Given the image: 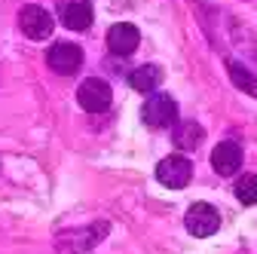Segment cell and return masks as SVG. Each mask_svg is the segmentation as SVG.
Listing matches in <instances>:
<instances>
[{
	"label": "cell",
	"mask_w": 257,
	"mask_h": 254,
	"mask_svg": "<svg viewBox=\"0 0 257 254\" xmlns=\"http://www.w3.org/2000/svg\"><path fill=\"white\" fill-rule=\"evenodd\" d=\"M110 233V224L107 220H98L92 227H83V230H61L55 236V251L58 254H86L98 245L104 236Z\"/></svg>",
	"instance_id": "cell-1"
},
{
	"label": "cell",
	"mask_w": 257,
	"mask_h": 254,
	"mask_svg": "<svg viewBox=\"0 0 257 254\" xmlns=\"http://www.w3.org/2000/svg\"><path fill=\"white\" fill-rule=\"evenodd\" d=\"M141 122L150 125V129H169V125L178 122V104L172 95L153 92L150 98L141 104Z\"/></svg>",
	"instance_id": "cell-2"
},
{
	"label": "cell",
	"mask_w": 257,
	"mask_h": 254,
	"mask_svg": "<svg viewBox=\"0 0 257 254\" xmlns=\"http://www.w3.org/2000/svg\"><path fill=\"white\" fill-rule=\"evenodd\" d=\"M110 98H113V92H110V83L107 80H98V77H89L80 83L77 89V101L83 110L89 113H104L110 107Z\"/></svg>",
	"instance_id": "cell-3"
},
{
	"label": "cell",
	"mask_w": 257,
	"mask_h": 254,
	"mask_svg": "<svg viewBox=\"0 0 257 254\" xmlns=\"http://www.w3.org/2000/svg\"><path fill=\"white\" fill-rule=\"evenodd\" d=\"M19 28H22V34H25L28 40H46V37L52 34L55 22H52V16H49L43 7L28 4V7L19 10Z\"/></svg>",
	"instance_id": "cell-4"
},
{
	"label": "cell",
	"mask_w": 257,
	"mask_h": 254,
	"mask_svg": "<svg viewBox=\"0 0 257 254\" xmlns=\"http://www.w3.org/2000/svg\"><path fill=\"white\" fill-rule=\"evenodd\" d=\"M184 224H187V230H190L193 236L205 239V236H214V233L220 230V214H217L214 205L196 202V205H190V211H187V217H184Z\"/></svg>",
	"instance_id": "cell-5"
},
{
	"label": "cell",
	"mask_w": 257,
	"mask_h": 254,
	"mask_svg": "<svg viewBox=\"0 0 257 254\" xmlns=\"http://www.w3.org/2000/svg\"><path fill=\"white\" fill-rule=\"evenodd\" d=\"M46 61H49V68L61 77H71L83 68V49L77 43H55L49 46L46 52Z\"/></svg>",
	"instance_id": "cell-6"
},
{
	"label": "cell",
	"mask_w": 257,
	"mask_h": 254,
	"mask_svg": "<svg viewBox=\"0 0 257 254\" xmlns=\"http://www.w3.org/2000/svg\"><path fill=\"white\" fill-rule=\"evenodd\" d=\"M190 178H193V166H190V160H184V156H166V160L156 166V181L163 187H169V190L187 187Z\"/></svg>",
	"instance_id": "cell-7"
},
{
	"label": "cell",
	"mask_w": 257,
	"mask_h": 254,
	"mask_svg": "<svg viewBox=\"0 0 257 254\" xmlns=\"http://www.w3.org/2000/svg\"><path fill=\"white\" fill-rule=\"evenodd\" d=\"M58 19L64 28H71V31H86L95 19L92 13V4L89 0H61L58 4Z\"/></svg>",
	"instance_id": "cell-8"
},
{
	"label": "cell",
	"mask_w": 257,
	"mask_h": 254,
	"mask_svg": "<svg viewBox=\"0 0 257 254\" xmlns=\"http://www.w3.org/2000/svg\"><path fill=\"white\" fill-rule=\"evenodd\" d=\"M211 169L223 178H230L242 169V147L236 141H220L214 150H211Z\"/></svg>",
	"instance_id": "cell-9"
},
{
	"label": "cell",
	"mask_w": 257,
	"mask_h": 254,
	"mask_svg": "<svg viewBox=\"0 0 257 254\" xmlns=\"http://www.w3.org/2000/svg\"><path fill=\"white\" fill-rule=\"evenodd\" d=\"M141 43V34H138V28L135 25H128V22H116L110 31H107V49L113 55H132Z\"/></svg>",
	"instance_id": "cell-10"
},
{
	"label": "cell",
	"mask_w": 257,
	"mask_h": 254,
	"mask_svg": "<svg viewBox=\"0 0 257 254\" xmlns=\"http://www.w3.org/2000/svg\"><path fill=\"white\" fill-rule=\"evenodd\" d=\"M159 83H163V68H156V65H141L128 74V86L135 92H153Z\"/></svg>",
	"instance_id": "cell-11"
},
{
	"label": "cell",
	"mask_w": 257,
	"mask_h": 254,
	"mask_svg": "<svg viewBox=\"0 0 257 254\" xmlns=\"http://www.w3.org/2000/svg\"><path fill=\"white\" fill-rule=\"evenodd\" d=\"M202 138H205V132H202L199 122H193V119L178 122V129H175V144H178V150H196Z\"/></svg>",
	"instance_id": "cell-12"
},
{
	"label": "cell",
	"mask_w": 257,
	"mask_h": 254,
	"mask_svg": "<svg viewBox=\"0 0 257 254\" xmlns=\"http://www.w3.org/2000/svg\"><path fill=\"white\" fill-rule=\"evenodd\" d=\"M227 74H230V80L236 83V89H242V92H248V95H254V98H257V77L242 65V61L230 58V61H227Z\"/></svg>",
	"instance_id": "cell-13"
},
{
	"label": "cell",
	"mask_w": 257,
	"mask_h": 254,
	"mask_svg": "<svg viewBox=\"0 0 257 254\" xmlns=\"http://www.w3.org/2000/svg\"><path fill=\"white\" fill-rule=\"evenodd\" d=\"M236 199L242 205H257V175H242L236 181Z\"/></svg>",
	"instance_id": "cell-14"
}]
</instances>
